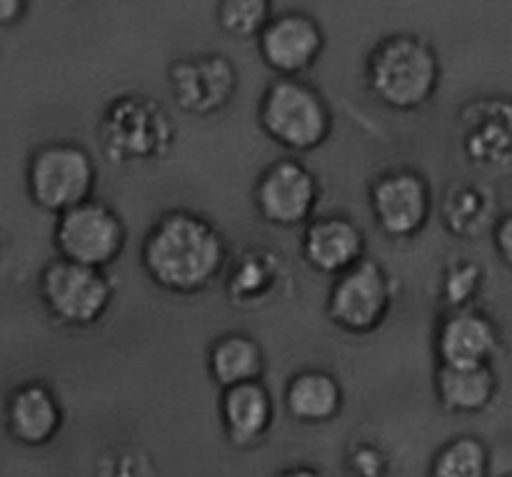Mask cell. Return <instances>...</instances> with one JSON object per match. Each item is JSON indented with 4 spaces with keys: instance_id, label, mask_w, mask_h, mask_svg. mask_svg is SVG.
<instances>
[{
    "instance_id": "6da1fadb",
    "label": "cell",
    "mask_w": 512,
    "mask_h": 477,
    "mask_svg": "<svg viewBox=\"0 0 512 477\" xmlns=\"http://www.w3.org/2000/svg\"><path fill=\"white\" fill-rule=\"evenodd\" d=\"M228 260L225 238L208 218L170 210L155 220L140 250V263L158 288L198 295L215 285Z\"/></svg>"
},
{
    "instance_id": "7a4b0ae2",
    "label": "cell",
    "mask_w": 512,
    "mask_h": 477,
    "mask_svg": "<svg viewBox=\"0 0 512 477\" xmlns=\"http://www.w3.org/2000/svg\"><path fill=\"white\" fill-rule=\"evenodd\" d=\"M368 88L385 108L413 113L433 100L443 83V65L425 38L415 33L385 35L365 60Z\"/></svg>"
},
{
    "instance_id": "3957f363",
    "label": "cell",
    "mask_w": 512,
    "mask_h": 477,
    "mask_svg": "<svg viewBox=\"0 0 512 477\" xmlns=\"http://www.w3.org/2000/svg\"><path fill=\"white\" fill-rule=\"evenodd\" d=\"M103 155L115 165L155 163L175 143V123L165 105L150 95H118L105 105L98 123Z\"/></svg>"
},
{
    "instance_id": "277c9868",
    "label": "cell",
    "mask_w": 512,
    "mask_h": 477,
    "mask_svg": "<svg viewBox=\"0 0 512 477\" xmlns=\"http://www.w3.org/2000/svg\"><path fill=\"white\" fill-rule=\"evenodd\" d=\"M258 120L273 143L295 153H310L328 140L333 113L318 88L300 78H278L265 88Z\"/></svg>"
},
{
    "instance_id": "5b68a950",
    "label": "cell",
    "mask_w": 512,
    "mask_h": 477,
    "mask_svg": "<svg viewBox=\"0 0 512 477\" xmlns=\"http://www.w3.org/2000/svg\"><path fill=\"white\" fill-rule=\"evenodd\" d=\"M98 168L83 145L58 140L45 143L30 155L25 185L28 195L45 213L63 215L65 210L93 198Z\"/></svg>"
},
{
    "instance_id": "8992f818",
    "label": "cell",
    "mask_w": 512,
    "mask_h": 477,
    "mask_svg": "<svg viewBox=\"0 0 512 477\" xmlns=\"http://www.w3.org/2000/svg\"><path fill=\"white\" fill-rule=\"evenodd\" d=\"M38 293L58 323L68 328H90L105 318L115 288L100 268L58 258L40 273Z\"/></svg>"
},
{
    "instance_id": "52a82bcc",
    "label": "cell",
    "mask_w": 512,
    "mask_h": 477,
    "mask_svg": "<svg viewBox=\"0 0 512 477\" xmlns=\"http://www.w3.org/2000/svg\"><path fill=\"white\" fill-rule=\"evenodd\" d=\"M128 230L123 218L103 200H85L58 215L53 243L60 258L105 270L123 255Z\"/></svg>"
},
{
    "instance_id": "ba28073f",
    "label": "cell",
    "mask_w": 512,
    "mask_h": 477,
    "mask_svg": "<svg viewBox=\"0 0 512 477\" xmlns=\"http://www.w3.org/2000/svg\"><path fill=\"white\" fill-rule=\"evenodd\" d=\"M393 305V283L375 260H360L335 278L328 295V318L340 330L368 335L385 323Z\"/></svg>"
},
{
    "instance_id": "9c48e42d",
    "label": "cell",
    "mask_w": 512,
    "mask_h": 477,
    "mask_svg": "<svg viewBox=\"0 0 512 477\" xmlns=\"http://www.w3.org/2000/svg\"><path fill=\"white\" fill-rule=\"evenodd\" d=\"M168 85L183 113L213 118L233 103L240 75L233 60L223 53L183 55L170 63Z\"/></svg>"
},
{
    "instance_id": "30bf717a",
    "label": "cell",
    "mask_w": 512,
    "mask_h": 477,
    "mask_svg": "<svg viewBox=\"0 0 512 477\" xmlns=\"http://www.w3.org/2000/svg\"><path fill=\"white\" fill-rule=\"evenodd\" d=\"M260 218L278 228L310 223L320 203V183L313 170L293 158L275 160L260 173L253 190Z\"/></svg>"
},
{
    "instance_id": "8fae6325",
    "label": "cell",
    "mask_w": 512,
    "mask_h": 477,
    "mask_svg": "<svg viewBox=\"0 0 512 477\" xmlns=\"http://www.w3.org/2000/svg\"><path fill=\"white\" fill-rule=\"evenodd\" d=\"M370 210L383 235L410 240L428 225L433 213V190L418 170H390L370 188Z\"/></svg>"
},
{
    "instance_id": "7c38bea8",
    "label": "cell",
    "mask_w": 512,
    "mask_h": 477,
    "mask_svg": "<svg viewBox=\"0 0 512 477\" xmlns=\"http://www.w3.org/2000/svg\"><path fill=\"white\" fill-rule=\"evenodd\" d=\"M458 140L473 168L503 170L512 163V100H470L458 115Z\"/></svg>"
},
{
    "instance_id": "4fadbf2b",
    "label": "cell",
    "mask_w": 512,
    "mask_h": 477,
    "mask_svg": "<svg viewBox=\"0 0 512 477\" xmlns=\"http://www.w3.org/2000/svg\"><path fill=\"white\" fill-rule=\"evenodd\" d=\"M325 50V30L313 15L303 10H285L275 15L258 38L263 63L278 78H303Z\"/></svg>"
},
{
    "instance_id": "5bb4252c",
    "label": "cell",
    "mask_w": 512,
    "mask_h": 477,
    "mask_svg": "<svg viewBox=\"0 0 512 477\" xmlns=\"http://www.w3.org/2000/svg\"><path fill=\"white\" fill-rule=\"evenodd\" d=\"M500 353V330L473 308L450 310L438 325L435 355L440 365H490Z\"/></svg>"
},
{
    "instance_id": "9a60e30c",
    "label": "cell",
    "mask_w": 512,
    "mask_h": 477,
    "mask_svg": "<svg viewBox=\"0 0 512 477\" xmlns=\"http://www.w3.org/2000/svg\"><path fill=\"white\" fill-rule=\"evenodd\" d=\"M300 253L313 270L338 278L365 260V233L345 215L315 218L305 225Z\"/></svg>"
},
{
    "instance_id": "2e32d148",
    "label": "cell",
    "mask_w": 512,
    "mask_h": 477,
    "mask_svg": "<svg viewBox=\"0 0 512 477\" xmlns=\"http://www.w3.org/2000/svg\"><path fill=\"white\" fill-rule=\"evenodd\" d=\"M275 403L263 380L233 385L220 395V423L230 445L253 448L273 428Z\"/></svg>"
},
{
    "instance_id": "e0dca14e",
    "label": "cell",
    "mask_w": 512,
    "mask_h": 477,
    "mask_svg": "<svg viewBox=\"0 0 512 477\" xmlns=\"http://www.w3.org/2000/svg\"><path fill=\"white\" fill-rule=\"evenodd\" d=\"M5 418L10 435L20 445L40 448L53 443L63 430V405L45 383H25L10 393Z\"/></svg>"
},
{
    "instance_id": "ac0fdd59",
    "label": "cell",
    "mask_w": 512,
    "mask_h": 477,
    "mask_svg": "<svg viewBox=\"0 0 512 477\" xmlns=\"http://www.w3.org/2000/svg\"><path fill=\"white\" fill-rule=\"evenodd\" d=\"M435 395L448 413H483L498 395V375L493 365H438Z\"/></svg>"
},
{
    "instance_id": "d6986e66",
    "label": "cell",
    "mask_w": 512,
    "mask_h": 477,
    "mask_svg": "<svg viewBox=\"0 0 512 477\" xmlns=\"http://www.w3.org/2000/svg\"><path fill=\"white\" fill-rule=\"evenodd\" d=\"M343 385L325 370H300L285 388V410L303 425L330 423L343 410Z\"/></svg>"
},
{
    "instance_id": "ffe728a7",
    "label": "cell",
    "mask_w": 512,
    "mask_h": 477,
    "mask_svg": "<svg viewBox=\"0 0 512 477\" xmlns=\"http://www.w3.org/2000/svg\"><path fill=\"white\" fill-rule=\"evenodd\" d=\"M208 370L220 390L253 383L263 378L265 353L255 338L245 333H228L213 343L208 353Z\"/></svg>"
},
{
    "instance_id": "44dd1931",
    "label": "cell",
    "mask_w": 512,
    "mask_h": 477,
    "mask_svg": "<svg viewBox=\"0 0 512 477\" xmlns=\"http://www.w3.org/2000/svg\"><path fill=\"white\" fill-rule=\"evenodd\" d=\"M490 453L475 435L448 440L430 463V477H488Z\"/></svg>"
},
{
    "instance_id": "7402d4cb",
    "label": "cell",
    "mask_w": 512,
    "mask_h": 477,
    "mask_svg": "<svg viewBox=\"0 0 512 477\" xmlns=\"http://www.w3.org/2000/svg\"><path fill=\"white\" fill-rule=\"evenodd\" d=\"M275 255H268L265 250H250L243 255V260H238L233 275H230L228 283V295L235 305L245 303H260V298L270 293L275 288Z\"/></svg>"
},
{
    "instance_id": "603a6c76",
    "label": "cell",
    "mask_w": 512,
    "mask_h": 477,
    "mask_svg": "<svg viewBox=\"0 0 512 477\" xmlns=\"http://www.w3.org/2000/svg\"><path fill=\"white\" fill-rule=\"evenodd\" d=\"M215 18H218L220 30L230 38L258 40L275 18L273 0H218Z\"/></svg>"
},
{
    "instance_id": "cb8c5ba5",
    "label": "cell",
    "mask_w": 512,
    "mask_h": 477,
    "mask_svg": "<svg viewBox=\"0 0 512 477\" xmlns=\"http://www.w3.org/2000/svg\"><path fill=\"white\" fill-rule=\"evenodd\" d=\"M488 210L490 208L488 203H485L483 190L475 188V185H455L443 205L445 225H448L455 235L470 238L473 233H478L483 220L488 218Z\"/></svg>"
},
{
    "instance_id": "d4e9b609",
    "label": "cell",
    "mask_w": 512,
    "mask_h": 477,
    "mask_svg": "<svg viewBox=\"0 0 512 477\" xmlns=\"http://www.w3.org/2000/svg\"><path fill=\"white\" fill-rule=\"evenodd\" d=\"M480 288H483V268L463 258L445 270L443 283H440V295H443L450 310H460L470 308Z\"/></svg>"
},
{
    "instance_id": "484cf974",
    "label": "cell",
    "mask_w": 512,
    "mask_h": 477,
    "mask_svg": "<svg viewBox=\"0 0 512 477\" xmlns=\"http://www.w3.org/2000/svg\"><path fill=\"white\" fill-rule=\"evenodd\" d=\"M98 477H158L155 465L143 450H113L98 463Z\"/></svg>"
},
{
    "instance_id": "4316f807",
    "label": "cell",
    "mask_w": 512,
    "mask_h": 477,
    "mask_svg": "<svg viewBox=\"0 0 512 477\" xmlns=\"http://www.w3.org/2000/svg\"><path fill=\"white\" fill-rule=\"evenodd\" d=\"M493 243H495V253L500 255V260H503L508 268H512V213L503 215V218L495 223Z\"/></svg>"
},
{
    "instance_id": "83f0119b",
    "label": "cell",
    "mask_w": 512,
    "mask_h": 477,
    "mask_svg": "<svg viewBox=\"0 0 512 477\" xmlns=\"http://www.w3.org/2000/svg\"><path fill=\"white\" fill-rule=\"evenodd\" d=\"M30 0H0V25L10 28V25L20 23L28 13Z\"/></svg>"
},
{
    "instance_id": "f1b7e54d",
    "label": "cell",
    "mask_w": 512,
    "mask_h": 477,
    "mask_svg": "<svg viewBox=\"0 0 512 477\" xmlns=\"http://www.w3.org/2000/svg\"><path fill=\"white\" fill-rule=\"evenodd\" d=\"M280 477H328V475L318 468H310V465H298V468H288L285 473H280Z\"/></svg>"
},
{
    "instance_id": "f546056e",
    "label": "cell",
    "mask_w": 512,
    "mask_h": 477,
    "mask_svg": "<svg viewBox=\"0 0 512 477\" xmlns=\"http://www.w3.org/2000/svg\"><path fill=\"white\" fill-rule=\"evenodd\" d=\"M505 477H512V473H510V475H505Z\"/></svg>"
}]
</instances>
